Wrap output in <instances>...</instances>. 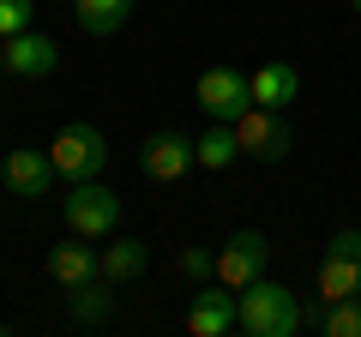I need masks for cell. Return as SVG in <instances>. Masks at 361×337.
Wrapping results in <instances>:
<instances>
[{"label":"cell","instance_id":"cell-1","mask_svg":"<svg viewBox=\"0 0 361 337\" xmlns=\"http://www.w3.org/2000/svg\"><path fill=\"white\" fill-rule=\"evenodd\" d=\"M241 331L247 337H301L307 325H301V295L283 283H271V277H259V283L241 289Z\"/></svg>","mask_w":361,"mask_h":337},{"label":"cell","instance_id":"cell-2","mask_svg":"<svg viewBox=\"0 0 361 337\" xmlns=\"http://www.w3.org/2000/svg\"><path fill=\"white\" fill-rule=\"evenodd\" d=\"M61 217L85 241H109L121 229V199H115V187H103V175L97 181H73V193L61 199Z\"/></svg>","mask_w":361,"mask_h":337},{"label":"cell","instance_id":"cell-3","mask_svg":"<svg viewBox=\"0 0 361 337\" xmlns=\"http://www.w3.org/2000/svg\"><path fill=\"white\" fill-rule=\"evenodd\" d=\"M49 163L61 168V181H97V175L109 168V139L90 127V121H73V127L54 133Z\"/></svg>","mask_w":361,"mask_h":337},{"label":"cell","instance_id":"cell-4","mask_svg":"<svg viewBox=\"0 0 361 337\" xmlns=\"http://www.w3.org/2000/svg\"><path fill=\"white\" fill-rule=\"evenodd\" d=\"M235 139H241V157H253V163H283L289 151H295V127H289V109H247L241 121H229Z\"/></svg>","mask_w":361,"mask_h":337},{"label":"cell","instance_id":"cell-5","mask_svg":"<svg viewBox=\"0 0 361 337\" xmlns=\"http://www.w3.org/2000/svg\"><path fill=\"white\" fill-rule=\"evenodd\" d=\"M265 259H271V241H265V235H259V229H235L229 241L217 247V271H211V283H223V289L241 295L247 283L265 277Z\"/></svg>","mask_w":361,"mask_h":337},{"label":"cell","instance_id":"cell-6","mask_svg":"<svg viewBox=\"0 0 361 337\" xmlns=\"http://www.w3.org/2000/svg\"><path fill=\"white\" fill-rule=\"evenodd\" d=\"M193 97H199V109H205L211 121H241L247 109H253V78L235 73V66H205L199 85H193Z\"/></svg>","mask_w":361,"mask_h":337},{"label":"cell","instance_id":"cell-7","mask_svg":"<svg viewBox=\"0 0 361 337\" xmlns=\"http://www.w3.org/2000/svg\"><path fill=\"white\" fill-rule=\"evenodd\" d=\"M0 181L13 199H49L54 181H61V168L49 163V151H30V145H13V151L0 157Z\"/></svg>","mask_w":361,"mask_h":337},{"label":"cell","instance_id":"cell-8","mask_svg":"<svg viewBox=\"0 0 361 337\" xmlns=\"http://www.w3.org/2000/svg\"><path fill=\"white\" fill-rule=\"evenodd\" d=\"M187 331L193 337H229L241 331V295L223 283H199L193 307H187Z\"/></svg>","mask_w":361,"mask_h":337},{"label":"cell","instance_id":"cell-9","mask_svg":"<svg viewBox=\"0 0 361 337\" xmlns=\"http://www.w3.org/2000/svg\"><path fill=\"white\" fill-rule=\"evenodd\" d=\"M139 168H145V181H157V187L180 181L187 168H199V163H193V139H187L180 127H163V133H151V139H145V157H139Z\"/></svg>","mask_w":361,"mask_h":337},{"label":"cell","instance_id":"cell-10","mask_svg":"<svg viewBox=\"0 0 361 337\" xmlns=\"http://www.w3.org/2000/svg\"><path fill=\"white\" fill-rule=\"evenodd\" d=\"M54 66H61V42H54V37H42V30H18V37H6V61H0V73L49 78Z\"/></svg>","mask_w":361,"mask_h":337},{"label":"cell","instance_id":"cell-11","mask_svg":"<svg viewBox=\"0 0 361 337\" xmlns=\"http://www.w3.org/2000/svg\"><path fill=\"white\" fill-rule=\"evenodd\" d=\"M49 277L61 289H78V283H90V277H103V253H97L85 235H73V241L49 247Z\"/></svg>","mask_w":361,"mask_h":337},{"label":"cell","instance_id":"cell-12","mask_svg":"<svg viewBox=\"0 0 361 337\" xmlns=\"http://www.w3.org/2000/svg\"><path fill=\"white\" fill-rule=\"evenodd\" d=\"M313 295H319L325 307H331V301L361 295V259H355V253H343V247H325L319 277H313Z\"/></svg>","mask_w":361,"mask_h":337},{"label":"cell","instance_id":"cell-13","mask_svg":"<svg viewBox=\"0 0 361 337\" xmlns=\"http://www.w3.org/2000/svg\"><path fill=\"white\" fill-rule=\"evenodd\" d=\"M151 271V241H139V235H109L103 247V277L109 283H139V277Z\"/></svg>","mask_w":361,"mask_h":337},{"label":"cell","instance_id":"cell-14","mask_svg":"<svg viewBox=\"0 0 361 337\" xmlns=\"http://www.w3.org/2000/svg\"><path fill=\"white\" fill-rule=\"evenodd\" d=\"M301 97V73H295V61H265L253 73V103L259 109H289Z\"/></svg>","mask_w":361,"mask_h":337},{"label":"cell","instance_id":"cell-15","mask_svg":"<svg viewBox=\"0 0 361 337\" xmlns=\"http://www.w3.org/2000/svg\"><path fill=\"white\" fill-rule=\"evenodd\" d=\"M133 6H139V0H73V18H78L85 37H103V42H109V37L127 30Z\"/></svg>","mask_w":361,"mask_h":337},{"label":"cell","instance_id":"cell-16","mask_svg":"<svg viewBox=\"0 0 361 337\" xmlns=\"http://www.w3.org/2000/svg\"><path fill=\"white\" fill-rule=\"evenodd\" d=\"M193 163L205 168V175H223V168H235V163H241V139H235V127H229V121H211V127L193 139Z\"/></svg>","mask_w":361,"mask_h":337},{"label":"cell","instance_id":"cell-17","mask_svg":"<svg viewBox=\"0 0 361 337\" xmlns=\"http://www.w3.org/2000/svg\"><path fill=\"white\" fill-rule=\"evenodd\" d=\"M109 277H90V283H78V289H66V313H73V325H109L115 319V307L121 301L109 295Z\"/></svg>","mask_w":361,"mask_h":337},{"label":"cell","instance_id":"cell-18","mask_svg":"<svg viewBox=\"0 0 361 337\" xmlns=\"http://www.w3.org/2000/svg\"><path fill=\"white\" fill-rule=\"evenodd\" d=\"M325 337H361V295H349V301H331L325 307V325H319Z\"/></svg>","mask_w":361,"mask_h":337},{"label":"cell","instance_id":"cell-19","mask_svg":"<svg viewBox=\"0 0 361 337\" xmlns=\"http://www.w3.org/2000/svg\"><path fill=\"white\" fill-rule=\"evenodd\" d=\"M175 271L187 277V283H211V271H217V253H205V247H180V253H175Z\"/></svg>","mask_w":361,"mask_h":337},{"label":"cell","instance_id":"cell-20","mask_svg":"<svg viewBox=\"0 0 361 337\" xmlns=\"http://www.w3.org/2000/svg\"><path fill=\"white\" fill-rule=\"evenodd\" d=\"M37 18V0H0V37H18Z\"/></svg>","mask_w":361,"mask_h":337},{"label":"cell","instance_id":"cell-21","mask_svg":"<svg viewBox=\"0 0 361 337\" xmlns=\"http://www.w3.org/2000/svg\"><path fill=\"white\" fill-rule=\"evenodd\" d=\"M331 247H343V253H355V259H361V229H355V223H349V229H337Z\"/></svg>","mask_w":361,"mask_h":337},{"label":"cell","instance_id":"cell-22","mask_svg":"<svg viewBox=\"0 0 361 337\" xmlns=\"http://www.w3.org/2000/svg\"><path fill=\"white\" fill-rule=\"evenodd\" d=\"M0 61H6V37H0Z\"/></svg>","mask_w":361,"mask_h":337},{"label":"cell","instance_id":"cell-23","mask_svg":"<svg viewBox=\"0 0 361 337\" xmlns=\"http://www.w3.org/2000/svg\"><path fill=\"white\" fill-rule=\"evenodd\" d=\"M349 6H355V13H361V0H349Z\"/></svg>","mask_w":361,"mask_h":337},{"label":"cell","instance_id":"cell-24","mask_svg":"<svg viewBox=\"0 0 361 337\" xmlns=\"http://www.w3.org/2000/svg\"><path fill=\"white\" fill-rule=\"evenodd\" d=\"M0 157H6V151H0Z\"/></svg>","mask_w":361,"mask_h":337}]
</instances>
